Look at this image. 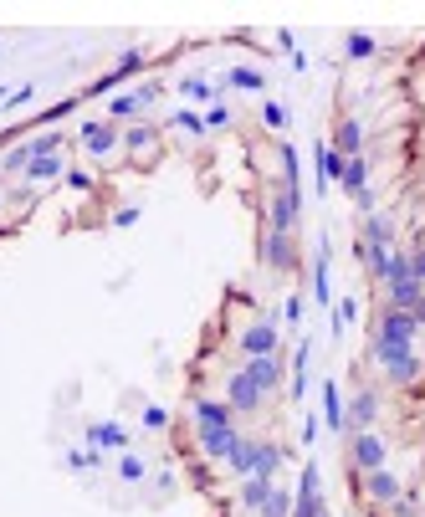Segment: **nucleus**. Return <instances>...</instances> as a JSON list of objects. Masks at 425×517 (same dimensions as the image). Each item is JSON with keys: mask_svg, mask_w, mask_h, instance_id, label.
<instances>
[{"mask_svg": "<svg viewBox=\"0 0 425 517\" xmlns=\"http://www.w3.org/2000/svg\"><path fill=\"white\" fill-rule=\"evenodd\" d=\"M364 364H369V369H379V379H385L390 390H400V395H415V390H425V349H410V343H379V338H369Z\"/></svg>", "mask_w": 425, "mask_h": 517, "instance_id": "nucleus-1", "label": "nucleus"}, {"mask_svg": "<svg viewBox=\"0 0 425 517\" xmlns=\"http://www.w3.org/2000/svg\"><path fill=\"white\" fill-rule=\"evenodd\" d=\"M262 231H282V236L303 231V190H287L282 180H267L262 185Z\"/></svg>", "mask_w": 425, "mask_h": 517, "instance_id": "nucleus-2", "label": "nucleus"}, {"mask_svg": "<svg viewBox=\"0 0 425 517\" xmlns=\"http://www.w3.org/2000/svg\"><path fill=\"white\" fill-rule=\"evenodd\" d=\"M349 482H354V497H359V502H364L374 517L385 512L395 497H405V492L415 487V482L405 477L400 466H379V471H364V477H354V471H349Z\"/></svg>", "mask_w": 425, "mask_h": 517, "instance_id": "nucleus-3", "label": "nucleus"}, {"mask_svg": "<svg viewBox=\"0 0 425 517\" xmlns=\"http://www.w3.org/2000/svg\"><path fill=\"white\" fill-rule=\"evenodd\" d=\"M390 436L385 430H354V436H344V466L354 471V477H364V471H379V466H390Z\"/></svg>", "mask_w": 425, "mask_h": 517, "instance_id": "nucleus-4", "label": "nucleus"}, {"mask_svg": "<svg viewBox=\"0 0 425 517\" xmlns=\"http://www.w3.org/2000/svg\"><path fill=\"white\" fill-rule=\"evenodd\" d=\"M77 149L88 154L93 164H113V159H123V128H113L108 118L77 123Z\"/></svg>", "mask_w": 425, "mask_h": 517, "instance_id": "nucleus-5", "label": "nucleus"}, {"mask_svg": "<svg viewBox=\"0 0 425 517\" xmlns=\"http://www.w3.org/2000/svg\"><path fill=\"white\" fill-rule=\"evenodd\" d=\"M159 154H164V123L144 118V123L123 128V159H129L134 169H154Z\"/></svg>", "mask_w": 425, "mask_h": 517, "instance_id": "nucleus-6", "label": "nucleus"}, {"mask_svg": "<svg viewBox=\"0 0 425 517\" xmlns=\"http://www.w3.org/2000/svg\"><path fill=\"white\" fill-rule=\"evenodd\" d=\"M221 395H226V405L236 410V420H257V415H262V410L272 405V395H262V384L251 379V374H246L241 364H236V369L226 374V390H221Z\"/></svg>", "mask_w": 425, "mask_h": 517, "instance_id": "nucleus-7", "label": "nucleus"}, {"mask_svg": "<svg viewBox=\"0 0 425 517\" xmlns=\"http://www.w3.org/2000/svg\"><path fill=\"white\" fill-rule=\"evenodd\" d=\"M369 338H379V343H410V349H420L425 323L415 313H400V308H379L374 323H369Z\"/></svg>", "mask_w": 425, "mask_h": 517, "instance_id": "nucleus-8", "label": "nucleus"}, {"mask_svg": "<svg viewBox=\"0 0 425 517\" xmlns=\"http://www.w3.org/2000/svg\"><path fill=\"white\" fill-rule=\"evenodd\" d=\"M277 349H282V323H277V313H257V318L236 333V354H241V359L277 354Z\"/></svg>", "mask_w": 425, "mask_h": 517, "instance_id": "nucleus-9", "label": "nucleus"}, {"mask_svg": "<svg viewBox=\"0 0 425 517\" xmlns=\"http://www.w3.org/2000/svg\"><path fill=\"white\" fill-rule=\"evenodd\" d=\"M257 256H262V267H267L272 277H287V272H297V262H303V251H297V236H282V231H262Z\"/></svg>", "mask_w": 425, "mask_h": 517, "instance_id": "nucleus-10", "label": "nucleus"}, {"mask_svg": "<svg viewBox=\"0 0 425 517\" xmlns=\"http://www.w3.org/2000/svg\"><path fill=\"white\" fill-rule=\"evenodd\" d=\"M292 517H328V502H323V471L318 461H308L297 471V487H292Z\"/></svg>", "mask_w": 425, "mask_h": 517, "instance_id": "nucleus-11", "label": "nucleus"}, {"mask_svg": "<svg viewBox=\"0 0 425 517\" xmlns=\"http://www.w3.org/2000/svg\"><path fill=\"white\" fill-rule=\"evenodd\" d=\"M379 410H385V395H379L374 384H359V390L349 395V405H344V436H354V430H374Z\"/></svg>", "mask_w": 425, "mask_h": 517, "instance_id": "nucleus-12", "label": "nucleus"}, {"mask_svg": "<svg viewBox=\"0 0 425 517\" xmlns=\"http://www.w3.org/2000/svg\"><path fill=\"white\" fill-rule=\"evenodd\" d=\"M190 436H195V451L210 461V466H226V456H231V446H236V436H241V425H190Z\"/></svg>", "mask_w": 425, "mask_h": 517, "instance_id": "nucleus-13", "label": "nucleus"}, {"mask_svg": "<svg viewBox=\"0 0 425 517\" xmlns=\"http://www.w3.org/2000/svg\"><path fill=\"white\" fill-rule=\"evenodd\" d=\"M241 369L262 384V395H282V379H287V349H277V354H257V359H241Z\"/></svg>", "mask_w": 425, "mask_h": 517, "instance_id": "nucleus-14", "label": "nucleus"}, {"mask_svg": "<svg viewBox=\"0 0 425 517\" xmlns=\"http://www.w3.org/2000/svg\"><path fill=\"white\" fill-rule=\"evenodd\" d=\"M354 241L395 251V246H400V215H395V210H374V215H364V221H359V236H354Z\"/></svg>", "mask_w": 425, "mask_h": 517, "instance_id": "nucleus-15", "label": "nucleus"}, {"mask_svg": "<svg viewBox=\"0 0 425 517\" xmlns=\"http://www.w3.org/2000/svg\"><path fill=\"white\" fill-rule=\"evenodd\" d=\"M308 364H313V338H297V349L287 354V400H308Z\"/></svg>", "mask_w": 425, "mask_h": 517, "instance_id": "nucleus-16", "label": "nucleus"}, {"mask_svg": "<svg viewBox=\"0 0 425 517\" xmlns=\"http://www.w3.org/2000/svg\"><path fill=\"white\" fill-rule=\"evenodd\" d=\"M425 297V287L415 277H395V282H379V308H400V313H415V303Z\"/></svg>", "mask_w": 425, "mask_h": 517, "instance_id": "nucleus-17", "label": "nucleus"}, {"mask_svg": "<svg viewBox=\"0 0 425 517\" xmlns=\"http://www.w3.org/2000/svg\"><path fill=\"white\" fill-rule=\"evenodd\" d=\"M328 262H333V246H328V236H318V256H313V303H318L323 313H333V272H328Z\"/></svg>", "mask_w": 425, "mask_h": 517, "instance_id": "nucleus-18", "label": "nucleus"}, {"mask_svg": "<svg viewBox=\"0 0 425 517\" xmlns=\"http://www.w3.org/2000/svg\"><path fill=\"white\" fill-rule=\"evenodd\" d=\"M190 425H241L236 420V410L226 405V400H216V395H190Z\"/></svg>", "mask_w": 425, "mask_h": 517, "instance_id": "nucleus-19", "label": "nucleus"}, {"mask_svg": "<svg viewBox=\"0 0 425 517\" xmlns=\"http://www.w3.org/2000/svg\"><path fill=\"white\" fill-rule=\"evenodd\" d=\"M82 441H88V451H129V430H123L118 420H93L88 430H82Z\"/></svg>", "mask_w": 425, "mask_h": 517, "instance_id": "nucleus-20", "label": "nucleus"}, {"mask_svg": "<svg viewBox=\"0 0 425 517\" xmlns=\"http://www.w3.org/2000/svg\"><path fill=\"white\" fill-rule=\"evenodd\" d=\"M344 154H338L333 144H313V169H318V195H328L338 180H344Z\"/></svg>", "mask_w": 425, "mask_h": 517, "instance_id": "nucleus-21", "label": "nucleus"}, {"mask_svg": "<svg viewBox=\"0 0 425 517\" xmlns=\"http://www.w3.org/2000/svg\"><path fill=\"white\" fill-rule=\"evenodd\" d=\"M67 154H47V159H31V169L21 175V185H31V190H47V185H62V175H67Z\"/></svg>", "mask_w": 425, "mask_h": 517, "instance_id": "nucleus-22", "label": "nucleus"}, {"mask_svg": "<svg viewBox=\"0 0 425 517\" xmlns=\"http://www.w3.org/2000/svg\"><path fill=\"white\" fill-rule=\"evenodd\" d=\"M328 144L344 154V159H359V154H364V118L344 113V118L333 123V139H328Z\"/></svg>", "mask_w": 425, "mask_h": 517, "instance_id": "nucleus-23", "label": "nucleus"}, {"mask_svg": "<svg viewBox=\"0 0 425 517\" xmlns=\"http://www.w3.org/2000/svg\"><path fill=\"white\" fill-rule=\"evenodd\" d=\"M287 446L282 441H272V436H257V466H251V477H267V482H277V471L287 466Z\"/></svg>", "mask_w": 425, "mask_h": 517, "instance_id": "nucleus-24", "label": "nucleus"}, {"mask_svg": "<svg viewBox=\"0 0 425 517\" xmlns=\"http://www.w3.org/2000/svg\"><path fill=\"white\" fill-rule=\"evenodd\" d=\"M354 256H359V267H364V277H369L374 287H379V282H390V262H395V251L354 241Z\"/></svg>", "mask_w": 425, "mask_h": 517, "instance_id": "nucleus-25", "label": "nucleus"}, {"mask_svg": "<svg viewBox=\"0 0 425 517\" xmlns=\"http://www.w3.org/2000/svg\"><path fill=\"white\" fill-rule=\"evenodd\" d=\"M272 487H277V482H267V477H241V482H236V507H241L246 517H257L262 502L272 497Z\"/></svg>", "mask_w": 425, "mask_h": 517, "instance_id": "nucleus-26", "label": "nucleus"}, {"mask_svg": "<svg viewBox=\"0 0 425 517\" xmlns=\"http://www.w3.org/2000/svg\"><path fill=\"white\" fill-rule=\"evenodd\" d=\"M103 118H108L113 128H129V123H144L149 113L139 108V98H134V88H129V93H113V98H108V108H103Z\"/></svg>", "mask_w": 425, "mask_h": 517, "instance_id": "nucleus-27", "label": "nucleus"}, {"mask_svg": "<svg viewBox=\"0 0 425 517\" xmlns=\"http://www.w3.org/2000/svg\"><path fill=\"white\" fill-rule=\"evenodd\" d=\"M251 466H257V436H251V430H241L236 446H231V456H226V471L241 482V477H251Z\"/></svg>", "mask_w": 425, "mask_h": 517, "instance_id": "nucleus-28", "label": "nucleus"}, {"mask_svg": "<svg viewBox=\"0 0 425 517\" xmlns=\"http://www.w3.org/2000/svg\"><path fill=\"white\" fill-rule=\"evenodd\" d=\"M323 425L333 436H344V390H338L333 379H323Z\"/></svg>", "mask_w": 425, "mask_h": 517, "instance_id": "nucleus-29", "label": "nucleus"}, {"mask_svg": "<svg viewBox=\"0 0 425 517\" xmlns=\"http://www.w3.org/2000/svg\"><path fill=\"white\" fill-rule=\"evenodd\" d=\"M369 164H374L369 154H359V159H349V164H344V180H338V190H344L349 200L369 190Z\"/></svg>", "mask_w": 425, "mask_h": 517, "instance_id": "nucleus-30", "label": "nucleus"}, {"mask_svg": "<svg viewBox=\"0 0 425 517\" xmlns=\"http://www.w3.org/2000/svg\"><path fill=\"white\" fill-rule=\"evenodd\" d=\"M26 169H31V144H26V139H16L6 154H0V180H21Z\"/></svg>", "mask_w": 425, "mask_h": 517, "instance_id": "nucleus-31", "label": "nucleus"}, {"mask_svg": "<svg viewBox=\"0 0 425 517\" xmlns=\"http://www.w3.org/2000/svg\"><path fill=\"white\" fill-rule=\"evenodd\" d=\"M277 149V169H282V185L287 190H303V164H297V144H272Z\"/></svg>", "mask_w": 425, "mask_h": 517, "instance_id": "nucleus-32", "label": "nucleus"}, {"mask_svg": "<svg viewBox=\"0 0 425 517\" xmlns=\"http://www.w3.org/2000/svg\"><path fill=\"white\" fill-rule=\"evenodd\" d=\"M118 482L123 487H144L149 482V461L139 451H118Z\"/></svg>", "mask_w": 425, "mask_h": 517, "instance_id": "nucleus-33", "label": "nucleus"}, {"mask_svg": "<svg viewBox=\"0 0 425 517\" xmlns=\"http://www.w3.org/2000/svg\"><path fill=\"white\" fill-rule=\"evenodd\" d=\"M226 88L262 93V88H267V72H257V67H231V72H226V82H221V93H226Z\"/></svg>", "mask_w": 425, "mask_h": 517, "instance_id": "nucleus-34", "label": "nucleus"}, {"mask_svg": "<svg viewBox=\"0 0 425 517\" xmlns=\"http://www.w3.org/2000/svg\"><path fill=\"white\" fill-rule=\"evenodd\" d=\"M164 123L180 128V134H190V139H205V134H210V128H205V113H195V108H175Z\"/></svg>", "mask_w": 425, "mask_h": 517, "instance_id": "nucleus-35", "label": "nucleus"}, {"mask_svg": "<svg viewBox=\"0 0 425 517\" xmlns=\"http://www.w3.org/2000/svg\"><path fill=\"white\" fill-rule=\"evenodd\" d=\"M180 98H190V103H216V98H221V88L190 72V77H180Z\"/></svg>", "mask_w": 425, "mask_h": 517, "instance_id": "nucleus-36", "label": "nucleus"}, {"mask_svg": "<svg viewBox=\"0 0 425 517\" xmlns=\"http://www.w3.org/2000/svg\"><path fill=\"white\" fill-rule=\"evenodd\" d=\"M374 52H379V41H374L369 31H349V36H344V57H349V62H369Z\"/></svg>", "mask_w": 425, "mask_h": 517, "instance_id": "nucleus-37", "label": "nucleus"}, {"mask_svg": "<svg viewBox=\"0 0 425 517\" xmlns=\"http://www.w3.org/2000/svg\"><path fill=\"white\" fill-rule=\"evenodd\" d=\"M144 62H149V57H144V47H123V52H118V62H113L118 82H129V77H139V72H144Z\"/></svg>", "mask_w": 425, "mask_h": 517, "instance_id": "nucleus-38", "label": "nucleus"}, {"mask_svg": "<svg viewBox=\"0 0 425 517\" xmlns=\"http://www.w3.org/2000/svg\"><path fill=\"white\" fill-rule=\"evenodd\" d=\"M379 517H425V497H420V492L410 487L405 497H395V502H390L385 512H379Z\"/></svg>", "mask_w": 425, "mask_h": 517, "instance_id": "nucleus-39", "label": "nucleus"}, {"mask_svg": "<svg viewBox=\"0 0 425 517\" xmlns=\"http://www.w3.org/2000/svg\"><path fill=\"white\" fill-rule=\"evenodd\" d=\"M257 517H292V487H282V482H277V487H272V497L262 502V512H257Z\"/></svg>", "mask_w": 425, "mask_h": 517, "instance_id": "nucleus-40", "label": "nucleus"}, {"mask_svg": "<svg viewBox=\"0 0 425 517\" xmlns=\"http://www.w3.org/2000/svg\"><path fill=\"white\" fill-rule=\"evenodd\" d=\"M62 185L77 190V195H88V190H98V175H93V169H82V164H72L67 175H62Z\"/></svg>", "mask_w": 425, "mask_h": 517, "instance_id": "nucleus-41", "label": "nucleus"}, {"mask_svg": "<svg viewBox=\"0 0 425 517\" xmlns=\"http://www.w3.org/2000/svg\"><path fill=\"white\" fill-rule=\"evenodd\" d=\"M359 318V303L354 297H344V303H333V338H344V328Z\"/></svg>", "mask_w": 425, "mask_h": 517, "instance_id": "nucleus-42", "label": "nucleus"}, {"mask_svg": "<svg viewBox=\"0 0 425 517\" xmlns=\"http://www.w3.org/2000/svg\"><path fill=\"white\" fill-rule=\"evenodd\" d=\"M231 123H236V113L226 108V98H216V103L205 108V128H210V134H216V128H231Z\"/></svg>", "mask_w": 425, "mask_h": 517, "instance_id": "nucleus-43", "label": "nucleus"}, {"mask_svg": "<svg viewBox=\"0 0 425 517\" xmlns=\"http://www.w3.org/2000/svg\"><path fill=\"white\" fill-rule=\"evenodd\" d=\"M134 98H139V108H144V113H154V108H159V98H164V82H154V77H149V82H139Z\"/></svg>", "mask_w": 425, "mask_h": 517, "instance_id": "nucleus-44", "label": "nucleus"}, {"mask_svg": "<svg viewBox=\"0 0 425 517\" xmlns=\"http://www.w3.org/2000/svg\"><path fill=\"white\" fill-rule=\"evenodd\" d=\"M262 123H267V128H287V123H292V108L277 103V98H267V103H262Z\"/></svg>", "mask_w": 425, "mask_h": 517, "instance_id": "nucleus-45", "label": "nucleus"}, {"mask_svg": "<svg viewBox=\"0 0 425 517\" xmlns=\"http://www.w3.org/2000/svg\"><path fill=\"white\" fill-rule=\"evenodd\" d=\"M303 313H308V297H303V292H292L287 303H282V323H287V328H297V323H303Z\"/></svg>", "mask_w": 425, "mask_h": 517, "instance_id": "nucleus-46", "label": "nucleus"}, {"mask_svg": "<svg viewBox=\"0 0 425 517\" xmlns=\"http://www.w3.org/2000/svg\"><path fill=\"white\" fill-rule=\"evenodd\" d=\"M67 466H72V471H98V466H103V451H88V446L67 451Z\"/></svg>", "mask_w": 425, "mask_h": 517, "instance_id": "nucleus-47", "label": "nucleus"}, {"mask_svg": "<svg viewBox=\"0 0 425 517\" xmlns=\"http://www.w3.org/2000/svg\"><path fill=\"white\" fill-rule=\"evenodd\" d=\"M190 487H200V492L216 487V477H210V461H205V456H200V461H190Z\"/></svg>", "mask_w": 425, "mask_h": 517, "instance_id": "nucleus-48", "label": "nucleus"}, {"mask_svg": "<svg viewBox=\"0 0 425 517\" xmlns=\"http://www.w3.org/2000/svg\"><path fill=\"white\" fill-rule=\"evenodd\" d=\"M139 215H144L139 205H118V210H113V226H118V231H129V226H139Z\"/></svg>", "mask_w": 425, "mask_h": 517, "instance_id": "nucleus-49", "label": "nucleus"}, {"mask_svg": "<svg viewBox=\"0 0 425 517\" xmlns=\"http://www.w3.org/2000/svg\"><path fill=\"white\" fill-rule=\"evenodd\" d=\"M144 430H169V410L164 405H144Z\"/></svg>", "mask_w": 425, "mask_h": 517, "instance_id": "nucleus-50", "label": "nucleus"}, {"mask_svg": "<svg viewBox=\"0 0 425 517\" xmlns=\"http://www.w3.org/2000/svg\"><path fill=\"white\" fill-rule=\"evenodd\" d=\"M354 210H359V221H364V215H374V210H379V190L369 185L364 195H354Z\"/></svg>", "mask_w": 425, "mask_h": 517, "instance_id": "nucleus-51", "label": "nucleus"}, {"mask_svg": "<svg viewBox=\"0 0 425 517\" xmlns=\"http://www.w3.org/2000/svg\"><path fill=\"white\" fill-rule=\"evenodd\" d=\"M297 441H303V446H313V441H318V415H313V410L303 415V430H297Z\"/></svg>", "mask_w": 425, "mask_h": 517, "instance_id": "nucleus-52", "label": "nucleus"}, {"mask_svg": "<svg viewBox=\"0 0 425 517\" xmlns=\"http://www.w3.org/2000/svg\"><path fill=\"white\" fill-rule=\"evenodd\" d=\"M175 492V471H159V482H154V497H169Z\"/></svg>", "mask_w": 425, "mask_h": 517, "instance_id": "nucleus-53", "label": "nucleus"}, {"mask_svg": "<svg viewBox=\"0 0 425 517\" xmlns=\"http://www.w3.org/2000/svg\"><path fill=\"white\" fill-rule=\"evenodd\" d=\"M26 103H31V82H21V88L6 98V108H26Z\"/></svg>", "mask_w": 425, "mask_h": 517, "instance_id": "nucleus-54", "label": "nucleus"}, {"mask_svg": "<svg viewBox=\"0 0 425 517\" xmlns=\"http://www.w3.org/2000/svg\"><path fill=\"white\" fill-rule=\"evenodd\" d=\"M277 52H287V57H292V52H297V36H292V31H287V26H282V31H277Z\"/></svg>", "mask_w": 425, "mask_h": 517, "instance_id": "nucleus-55", "label": "nucleus"}]
</instances>
